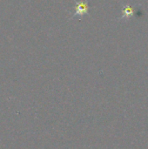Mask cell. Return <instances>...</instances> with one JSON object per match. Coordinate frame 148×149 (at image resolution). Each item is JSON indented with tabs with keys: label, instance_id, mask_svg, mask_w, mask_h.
I'll list each match as a JSON object with an SVG mask.
<instances>
[{
	"label": "cell",
	"instance_id": "cell-1",
	"mask_svg": "<svg viewBox=\"0 0 148 149\" xmlns=\"http://www.w3.org/2000/svg\"><path fill=\"white\" fill-rule=\"evenodd\" d=\"M74 8H75V11L73 15L72 16V18L76 16H83L85 14H87L88 9H89L88 2L87 1H77Z\"/></svg>",
	"mask_w": 148,
	"mask_h": 149
}]
</instances>
